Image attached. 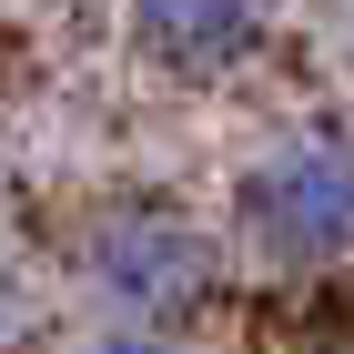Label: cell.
Segmentation results:
<instances>
[{
	"label": "cell",
	"instance_id": "277c9868",
	"mask_svg": "<svg viewBox=\"0 0 354 354\" xmlns=\"http://www.w3.org/2000/svg\"><path fill=\"white\" fill-rule=\"evenodd\" d=\"M102 354H183V344L152 334V324H122V334H102Z\"/></svg>",
	"mask_w": 354,
	"mask_h": 354
},
{
	"label": "cell",
	"instance_id": "3957f363",
	"mask_svg": "<svg viewBox=\"0 0 354 354\" xmlns=\"http://www.w3.org/2000/svg\"><path fill=\"white\" fill-rule=\"evenodd\" d=\"M273 0H132V41L142 61H162L172 82H223L263 51Z\"/></svg>",
	"mask_w": 354,
	"mask_h": 354
},
{
	"label": "cell",
	"instance_id": "7a4b0ae2",
	"mask_svg": "<svg viewBox=\"0 0 354 354\" xmlns=\"http://www.w3.org/2000/svg\"><path fill=\"white\" fill-rule=\"evenodd\" d=\"M243 213V243L263 253L273 273H324L354 253V152L344 142H283L243 172L233 192Z\"/></svg>",
	"mask_w": 354,
	"mask_h": 354
},
{
	"label": "cell",
	"instance_id": "5b68a950",
	"mask_svg": "<svg viewBox=\"0 0 354 354\" xmlns=\"http://www.w3.org/2000/svg\"><path fill=\"white\" fill-rule=\"evenodd\" d=\"M0 334H10V283H0Z\"/></svg>",
	"mask_w": 354,
	"mask_h": 354
},
{
	"label": "cell",
	"instance_id": "6da1fadb",
	"mask_svg": "<svg viewBox=\"0 0 354 354\" xmlns=\"http://www.w3.org/2000/svg\"><path fill=\"white\" fill-rule=\"evenodd\" d=\"M82 283L122 314V324H183L192 304L213 294V243H203V223L183 213V203H152V192H132V203H102V213L82 223Z\"/></svg>",
	"mask_w": 354,
	"mask_h": 354
}]
</instances>
